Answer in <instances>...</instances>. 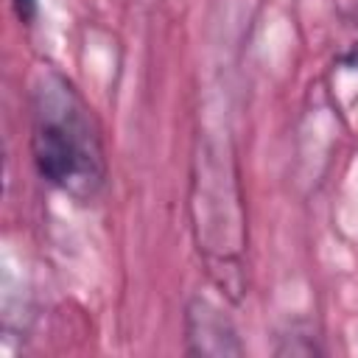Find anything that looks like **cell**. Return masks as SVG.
I'll use <instances>...</instances> for the list:
<instances>
[{"instance_id": "277c9868", "label": "cell", "mask_w": 358, "mask_h": 358, "mask_svg": "<svg viewBox=\"0 0 358 358\" xmlns=\"http://www.w3.org/2000/svg\"><path fill=\"white\" fill-rule=\"evenodd\" d=\"M344 62H347L350 67H355V70H358V42H355V48H352V50L344 56Z\"/></svg>"}, {"instance_id": "6da1fadb", "label": "cell", "mask_w": 358, "mask_h": 358, "mask_svg": "<svg viewBox=\"0 0 358 358\" xmlns=\"http://www.w3.org/2000/svg\"><path fill=\"white\" fill-rule=\"evenodd\" d=\"M31 154L39 176L70 196H92L103 182V154L90 112L62 76L36 90Z\"/></svg>"}, {"instance_id": "3957f363", "label": "cell", "mask_w": 358, "mask_h": 358, "mask_svg": "<svg viewBox=\"0 0 358 358\" xmlns=\"http://www.w3.org/2000/svg\"><path fill=\"white\" fill-rule=\"evenodd\" d=\"M14 6H17V14H20L22 22H31V20H34V14H36V0H14Z\"/></svg>"}, {"instance_id": "7a4b0ae2", "label": "cell", "mask_w": 358, "mask_h": 358, "mask_svg": "<svg viewBox=\"0 0 358 358\" xmlns=\"http://www.w3.org/2000/svg\"><path fill=\"white\" fill-rule=\"evenodd\" d=\"M187 344L193 355H241L243 347L229 319L207 299H193L185 316Z\"/></svg>"}]
</instances>
